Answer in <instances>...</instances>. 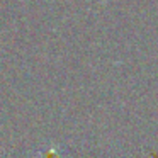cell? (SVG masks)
<instances>
[{
	"label": "cell",
	"instance_id": "obj_1",
	"mask_svg": "<svg viewBox=\"0 0 158 158\" xmlns=\"http://www.w3.org/2000/svg\"><path fill=\"white\" fill-rule=\"evenodd\" d=\"M41 158H61L58 153H56V150H53V148H48V150L43 153Z\"/></svg>",
	"mask_w": 158,
	"mask_h": 158
}]
</instances>
